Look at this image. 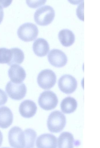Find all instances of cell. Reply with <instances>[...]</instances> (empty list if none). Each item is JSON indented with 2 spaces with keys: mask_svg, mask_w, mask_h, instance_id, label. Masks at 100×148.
I'll return each mask as SVG.
<instances>
[{
  "mask_svg": "<svg viewBox=\"0 0 100 148\" xmlns=\"http://www.w3.org/2000/svg\"><path fill=\"white\" fill-rule=\"evenodd\" d=\"M55 12L51 6L46 5L38 9L34 13V18L36 23L40 26L50 24L54 19Z\"/></svg>",
  "mask_w": 100,
  "mask_h": 148,
  "instance_id": "6da1fadb",
  "label": "cell"
},
{
  "mask_svg": "<svg viewBox=\"0 0 100 148\" xmlns=\"http://www.w3.org/2000/svg\"><path fill=\"white\" fill-rule=\"evenodd\" d=\"M66 123L64 115L59 111H54L49 116L47 120V126L51 132L58 133L64 128Z\"/></svg>",
  "mask_w": 100,
  "mask_h": 148,
  "instance_id": "7a4b0ae2",
  "label": "cell"
},
{
  "mask_svg": "<svg viewBox=\"0 0 100 148\" xmlns=\"http://www.w3.org/2000/svg\"><path fill=\"white\" fill-rule=\"evenodd\" d=\"M38 32V29L36 25L32 23H26L19 27L17 34L21 40L25 42H29L35 39Z\"/></svg>",
  "mask_w": 100,
  "mask_h": 148,
  "instance_id": "3957f363",
  "label": "cell"
},
{
  "mask_svg": "<svg viewBox=\"0 0 100 148\" xmlns=\"http://www.w3.org/2000/svg\"><path fill=\"white\" fill-rule=\"evenodd\" d=\"M56 81L55 73L50 69H45L40 72L38 75L37 82L39 86L45 90L51 88Z\"/></svg>",
  "mask_w": 100,
  "mask_h": 148,
  "instance_id": "277c9868",
  "label": "cell"
},
{
  "mask_svg": "<svg viewBox=\"0 0 100 148\" xmlns=\"http://www.w3.org/2000/svg\"><path fill=\"white\" fill-rule=\"evenodd\" d=\"M58 103V97L54 92L45 91L41 93L38 99V103L43 109L49 110L55 108Z\"/></svg>",
  "mask_w": 100,
  "mask_h": 148,
  "instance_id": "5b68a950",
  "label": "cell"
},
{
  "mask_svg": "<svg viewBox=\"0 0 100 148\" xmlns=\"http://www.w3.org/2000/svg\"><path fill=\"white\" fill-rule=\"evenodd\" d=\"M5 90L11 98L16 100L23 99L25 96L27 92V88L24 83L16 84L11 81L7 83Z\"/></svg>",
  "mask_w": 100,
  "mask_h": 148,
  "instance_id": "8992f818",
  "label": "cell"
},
{
  "mask_svg": "<svg viewBox=\"0 0 100 148\" xmlns=\"http://www.w3.org/2000/svg\"><path fill=\"white\" fill-rule=\"evenodd\" d=\"M58 84L61 91L67 94L73 93L77 86V82L75 78L69 74L62 76L58 80Z\"/></svg>",
  "mask_w": 100,
  "mask_h": 148,
  "instance_id": "52a82bcc",
  "label": "cell"
},
{
  "mask_svg": "<svg viewBox=\"0 0 100 148\" xmlns=\"http://www.w3.org/2000/svg\"><path fill=\"white\" fill-rule=\"evenodd\" d=\"M8 139L10 146L14 148H23L24 135L22 129L18 126H14L9 130Z\"/></svg>",
  "mask_w": 100,
  "mask_h": 148,
  "instance_id": "ba28073f",
  "label": "cell"
},
{
  "mask_svg": "<svg viewBox=\"0 0 100 148\" xmlns=\"http://www.w3.org/2000/svg\"><path fill=\"white\" fill-rule=\"evenodd\" d=\"M47 58L49 63L57 68L64 66L67 62V58L65 54L62 51L57 49L51 50Z\"/></svg>",
  "mask_w": 100,
  "mask_h": 148,
  "instance_id": "9c48e42d",
  "label": "cell"
},
{
  "mask_svg": "<svg viewBox=\"0 0 100 148\" xmlns=\"http://www.w3.org/2000/svg\"><path fill=\"white\" fill-rule=\"evenodd\" d=\"M8 74L11 81L15 83L23 82L26 77V73L24 69L17 64L11 65L8 70Z\"/></svg>",
  "mask_w": 100,
  "mask_h": 148,
  "instance_id": "30bf717a",
  "label": "cell"
},
{
  "mask_svg": "<svg viewBox=\"0 0 100 148\" xmlns=\"http://www.w3.org/2000/svg\"><path fill=\"white\" fill-rule=\"evenodd\" d=\"M37 109L35 103L30 100H26L22 101L19 107V111L21 115L26 118L33 116L36 114Z\"/></svg>",
  "mask_w": 100,
  "mask_h": 148,
  "instance_id": "8fae6325",
  "label": "cell"
},
{
  "mask_svg": "<svg viewBox=\"0 0 100 148\" xmlns=\"http://www.w3.org/2000/svg\"><path fill=\"white\" fill-rule=\"evenodd\" d=\"M57 143L56 137L50 134H44L40 135L36 141L37 148H56Z\"/></svg>",
  "mask_w": 100,
  "mask_h": 148,
  "instance_id": "7c38bea8",
  "label": "cell"
},
{
  "mask_svg": "<svg viewBox=\"0 0 100 148\" xmlns=\"http://www.w3.org/2000/svg\"><path fill=\"white\" fill-rule=\"evenodd\" d=\"M79 141L75 140L73 134L68 132L61 134L58 140L59 148H73L74 145H79Z\"/></svg>",
  "mask_w": 100,
  "mask_h": 148,
  "instance_id": "4fadbf2b",
  "label": "cell"
},
{
  "mask_svg": "<svg viewBox=\"0 0 100 148\" xmlns=\"http://www.w3.org/2000/svg\"><path fill=\"white\" fill-rule=\"evenodd\" d=\"M32 48L35 54L39 57H42L47 55L50 49L47 41L41 38H39L34 41Z\"/></svg>",
  "mask_w": 100,
  "mask_h": 148,
  "instance_id": "5bb4252c",
  "label": "cell"
},
{
  "mask_svg": "<svg viewBox=\"0 0 100 148\" xmlns=\"http://www.w3.org/2000/svg\"><path fill=\"white\" fill-rule=\"evenodd\" d=\"M13 114L8 107L3 106L0 107V127L7 128L12 123Z\"/></svg>",
  "mask_w": 100,
  "mask_h": 148,
  "instance_id": "9a60e30c",
  "label": "cell"
},
{
  "mask_svg": "<svg viewBox=\"0 0 100 148\" xmlns=\"http://www.w3.org/2000/svg\"><path fill=\"white\" fill-rule=\"evenodd\" d=\"M58 38L61 44L65 47L72 45L75 39V35L73 32L67 29L60 31L58 34Z\"/></svg>",
  "mask_w": 100,
  "mask_h": 148,
  "instance_id": "2e32d148",
  "label": "cell"
},
{
  "mask_svg": "<svg viewBox=\"0 0 100 148\" xmlns=\"http://www.w3.org/2000/svg\"><path fill=\"white\" fill-rule=\"evenodd\" d=\"M77 106V103L76 99L69 96L64 98L60 104L62 112L68 114L73 112L76 109Z\"/></svg>",
  "mask_w": 100,
  "mask_h": 148,
  "instance_id": "e0dca14e",
  "label": "cell"
},
{
  "mask_svg": "<svg viewBox=\"0 0 100 148\" xmlns=\"http://www.w3.org/2000/svg\"><path fill=\"white\" fill-rule=\"evenodd\" d=\"M23 131L24 134V148L34 147L37 136L36 133L31 128L27 129Z\"/></svg>",
  "mask_w": 100,
  "mask_h": 148,
  "instance_id": "ac0fdd59",
  "label": "cell"
},
{
  "mask_svg": "<svg viewBox=\"0 0 100 148\" xmlns=\"http://www.w3.org/2000/svg\"><path fill=\"white\" fill-rule=\"evenodd\" d=\"M12 52V57L8 65L14 64H20L23 61L24 58V53L23 51L18 48L11 49Z\"/></svg>",
  "mask_w": 100,
  "mask_h": 148,
  "instance_id": "d6986e66",
  "label": "cell"
},
{
  "mask_svg": "<svg viewBox=\"0 0 100 148\" xmlns=\"http://www.w3.org/2000/svg\"><path fill=\"white\" fill-rule=\"evenodd\" d=\"M12 55L11 49L0 48V64H7L9 65L12 59Z\"/></svg>",
  "mask_w": 100,
  "mask_h": 148,
  "instance_id": "ffe728a7",
  "label": "cell"
},
{
  "mask_svg": "<svg viewBox=\"0 0 100 148\" xmlns=\"http://www.w3.org/2000/svg\"><path fill=\"white\" fill-rule=\"evenodd\" d=\"M47 0H26V4L30 8H36L44 5Z\"/></svg>",
  "mask_w": 100,
  "mask_h": 148,
  "instance_id": "44dd1931",
  "label": "cell"
},
{
  "mask_svg": "<svg viewBox=\"0 0 100 148\" xmlns=\"http://www.w3.org/2000/svg\"><path fill=\"white\" fill-rule=\"evenodd\" d=\"M8 97L5 92L0 88V106L4 105L7 102Z\"/></svg>",
  "mask_w": 100,
  "mask_h": 148,
  "instance_id": "7402d4cb",
  "label": "cell"
},
{
  "mask_svg": "<svg viewBox=\"0 0 100 148\" xmlns=\"http://www.w3.org/2000/svg\"><path fill=\"white\" fill-rule=\"evenodd\" d=\"M12 0H0V6L5 8L8 7L12 3Z\"/></svg>",
  "mask_w": 100,
  "mask_h": 148,
  "instance_id": "603a6c76",
  "label": "cell"
},
{
  "mask_svg": "<svg viewBox=\"0 0 100 148\" xmlns=\"http://www.w3.org/2000/svg\"><path fill=\"white\" fill-rule=\"evenodd\" d=\"M68 2L73 5H77L83 1L84 0H68Z\"/></svg>",
  "mask_w": 100,
  "mask_h": 148,
  "instance_id": "cb8c5ba5",
  "label": "cell"
},
{
  "mask_svg": "<svg viewBox=\"0 0 100 148\" xmlns=\"http://www.w3.org/2000/svg\"><path fill=\"white\" fill-rule=\"evenodd\" d=\"M4 12L2 7L0 6V24L2 22L3 18Z\"/></svg>",
  "mask_w": 100,
  "mask_h": 148,
  "instance_id": "d4e9b609",
  "label": "cell"
},
{
  "mask_svg": "<svg viewBox=\"0 0 100 148\" xmlns=\"http://www.w3.org/2000/svg\"><path fill=\"white\" fill-rule=\"evenodd\" d=\"M3 139V136L2 132L0 131V147L2 145Z\"/></svg>",
  "mask_w": 100,
  "mask_h": 148,
  "instance_id": "484cf974",
  "label": "cell"
}]
</instances>
